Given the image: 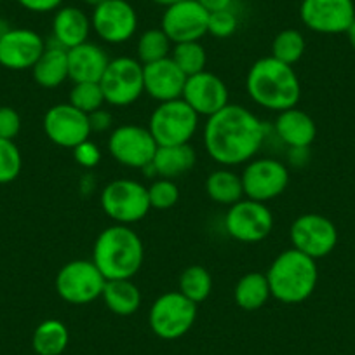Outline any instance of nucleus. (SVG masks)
Instances as JSON below:
<instances>
[{"mask_svg": "<svg viewBox=\"0 0 355 355\" xmlns=\"http://www.w3.org/2000/svg\"><path fill=\"white\" fill-rule=\"evenodd\" d=\"M206 193L213 202L221 206H232L244 197L241 174L234 173L230 167H220L213 171L206 180Z\"/></svg>", "mask_w": 355, "mask_h": 355, "instance_id": "cd10ccee", "label": "nucleus"}, {"mask_svg": "<svg viewBox=\"0 0 355 355\" xmlns=\"http://www.w3.org/2000/svg\"><path fill=\"white\" fill-rule=\"evenodd\" d=\"M150 207L157 211H167L180 200V189L176 182L169 178H159L148 187Z\"/></svg>", "mask_w": 355, "mask_h": 355, "instance_id": "c9c22d12", "label": "nucleus"}, {"mask_svg": "<svg viewBox=\"0 0 355 355\" xmlns=\"http://www.w3.org/2000/svg\"><path fill=\"white\" fill-rule=\"evenodd\" d=\"M185 82L187 75L171 60V56L155 63L143 64L145 93L159 103L182 98Z\"/></svg>", "mask_w": 355, "mask_h": 355, "instance_id": "aec40b11", "label": "nucleus"}, {"mask_svg": "<svg viewBox=\"0 0 355 355\" xmlns=\"http://www.w3.org/2000/svg\"><path fill=\"white\" fill-rule=\"evenodd\" d=\"M289 239L293 248L317 261L334 251L338 244V228L322 214L306 213L293 221Z\"/></svg>", "mask_w": 355, "mask_h": 355, "instance_id": "ddd939ff", "label": "nucleus"}, {"mask_svg": "<svg viewBox=\"0 0 355 355\" xmlns=\"http://www.w3.org/2000/svg\"><path fill=\"white\" fill-rule=\"evenodd\" d=\"M18 4L30 12L46 15V12H56L63 6V0H18Z\"/></svg>", "mask_w": 355, "mask_h": 355, "instance_id": "ea45409f", "label": "nucleus"}, {"mask_svg": "<svg viewBox=\"0 0 355 355\" xmlns=\"http://www.w3.org/2000/svg\"><path fill=\"white\" fill-rule=\"evenodd\" d=\"M0 2H2V0H0Z\"/></svg>", "mask_w": 355, "mask_h": 355, "instance_id": "49530a36", "label": "nucleus"}, {"mask_svg": "<svg viewBox=\"0 0 355 355\" xmlns=\"http://www.w3.org/2000/svg\"><path fill=\"white\" fill-rule=\"evenodd\" d=\"M44 132L54 145L71 148L91 139L89 115L77 110L70 103L51 107L44 115Z\"/></svg>", "mask_w": 355, "mask_h": 355, "instance_id": "dca6fc26", "label": "nucleus"}, {"mask_svg": "<svg viewBox=\"0 0 355 355\" xmlns=\"http://www.w3.org/2000/svg\"><path fill=\"white\" fill-rule=\"evenodd\" d=\"M171 46H173V42L164 33L162 28L145 30L138 37V44H136L138 61L141 64H148L164 60V58H169L171 49H173Z\"/></svg>", "mask_w": 355, "mask_h": 355, "instance_id": "7c9ffc66", "label": "nucleus"}, {"mask_svg": "<svg viewBox=\"0 0 355 355\" xmlns=\"http://www.w3.org/2000/svg\"><path fill=\"white\" fill-rule=\"evenodd\" d=\"M100 206L114 223L128 225L141 221L150 213L148 187L136 180L119 178L101 190Z\"/></svg>", "mask_w": 355, "mask_h": 355, "instance_id": "39448f33", "label": "nucleus"}, {"mask_svg": "<svg viewBox=\"0 0 355 355\" xmlns=\"http://www.w3.org/2000/svg\"><path fill=\"white\" fill-rule=\"evenodd\" d=\"M245 89L258 107L277 114L295 108L302 98V84L295 68L274 56L259 58L252 63L245 77Z\"/></svg>", "mask_w": 355, "mask_h": 355, "instance_id": "f03ea898", "label": "nucleus"}, {"mask_svg": "<svg viewBox=\"0 0 355 355\" xmlns=\"http://www.w3.org/2000/svg\"><path fill=\"white\" fill-rule=\"evenodd\" d=\"M275 132L289 148H309L317 138V125L306 112L295 107L277 115Z\"/></svg>", "mask_w": 355, "mask_h": 355, "instance_id": "5701e85b", "label": "nucleus"}, {"mask_svg": "<svg viewBox=\"0 0 355 355\" xmlns=\"http://www.w3.org/2000/svg\"><path fill=\"white\" fill-rule=\"evenodd\" d=\"M46 49V40L30 28H9L0 35V67L12 71L32 70Z\"/></svg>", "mask_w": 355, "mask_h": 355, "instance_id": "6ab92c4d", "label": "nucleus"}, {"mask_svg": "<svg viewBox=\"0 0 355 355\" xmlns=\"http://www.w3.org/2000/svg\"><path fill=\"white\" fill-rule=\"evenodd\" d=\"M207 12L225 11V9H234V0H197Z\"/></svg>", "mask_w": 355, "mask_h": 355, "instance_id": "79ce46f5", "label": "nucleus"}, {"mask_svg": "<svg viewBox=\"0 0 355 355\" xmlns=\"http://www.w3.org/2000/svg\"><path fill=\"white\" fill-rule=\"evenodd\" d=\"M305 37L300 30L296 28H288L282 30L275 35L274 42H272V54L275 60L282 61L286 64H295L298 63L300 60L305 54Z\"/></svg>", "mask_w": 355, "mask_h": 355, "instance_id": "2f4dec72", "label": "nucleus"}, {"mask_svg": "<svg viewBox=\"0 0 355 355\" xmlns=\"http://www.w3.org/2000/svg\"><path fill=\"white\" fill-rule=\"evenodd\" d=\"M23 157L18 145L12 139L0 138V185L12 183L19 176Z\"/></svg>", "mask_w": 355, "mask_h": 355, "instance_id": "f704fd0d", "label": "nucleus"}, {"mask_svg": "<svg viewBox=\"0 0 355 355\" xmlns=\"http://www.w3.org/2000/svg\"><path fill=\"white\" fill-rule=\"evenodd\" d=\"M143 259V241L128 225H110L94 241L93 261L107 281L132 279L141 268Z\"/></svg>", "mask_w": 355, "mask_h": 355, "instance_id": "7ed1b4c3", "label": "nucleus"}, {"mask_svg": "<svg viewBox=\"0 0 355 355\" xmlns=\"http://www.w3.org/2000/svg\"><path fill=\"white\" fill-rule=\"evenodd\" d=\"M21 131V117L11 107H0V138L12 139Z\"/></svg>", "mask_w": 355, "mask_h": 355, "instance_id": "58836bf2", "label": "nucleus"}, {"mask_svg": "<svg viewBox=\"0 0 355 355\" xmlns=\"http://www.w3.org/2000/svg\"><path fill=\"white\" fill-rule=\"evenodd\" d=\"M101 298H103L105 305L112 313L121 317L132 315L141 306V291L132 282V279L107 281Z\"/></svg>", "mask_w": 355, "mask_h": 355, "instance_id": "a878e982", "label": "nucleus"}, {"mask_svg": "<svg viewBox=\"0 0 355 355\" xmlns=\"http://www.w3.org/2000/svg\"><path fill=\"white\" fill-rule=\"evenodd\" d=\"M100 85L108 105L119 108L129 107L136 103L145 93L143 64L136 58L129 56L110 60Z\"/></svg>", "mask_w": 355, "mask_h": 355, "instance_id": "1a4fd4ad", "label": "nucleus"}, {"mask_svg": "<svg viewBox=\"0 0 355 355\" xmlns=\"http://www.w3.org/2000/svg\"><path fill=\"white\" fill-rule=\"evenodd\" d=\"M70 333L60 319H46L32 334V348L37 355H61L68 347Z\"/></svg>", "mask_w": 355, "mask_h": 355, "instance_id": "c85d7f7f", "label": "nucleus"}, {"mask_svg": "<svg viewBox=\"0 0 355 355\" xmlns=\"http://www.w3.org/2000/svg\"><path fill=\"white\" fill-rule=\"evenodd\" d=\"M153 4L162 6V8H169V6L178 4V2H183V0H152Z\"/></svg>", "mask_w": 355, "mask_h": 355, "instance_id": "c03bdc74", "label": "nucleus"}, {"mask_svg": "<svg viewBox=\"0 0 355 355\" xmlns=\"http://www.w3.org/2000/svg\"><path fill=\"white\" fill-rule=\"evenodd\" d=\"M178 291L193 303H202L213 293V277L209 270L202 265H190L180 275L178 281Z\"/></svg>", "mask_w": 355, "mask_h": 355, "instance_id": "c756f323", "label": "nucleus"}, {"mask_svg": "<svg viewBox=\"0 0 355 355\" xmlns=\"http://www.w3.org/2000/svg\"><path fill=\"white\" fill-rule=\"evenodd\" d=\"M68 103L89 115L103 108L107 101H105L100 82H78L70 89V101Z\"/></svg>", "mask_w": 355, "mask_h": 355, "instance_id": "72a5a7b5", "label": "nucleus"}, {"mask_svg": "<svg viewBox=\"0 0 355 355\" xmlns=\"http://www.w3.org/2000/svg\"><path fill=\"white\" fill-rule=\"evenodd\" d=\"M91 18L75 6H61L53 18V39L64 49L87 42L91 33Z\"/></svg>", "mask_w": 355, "mask_h": 355, "instance_id": "4be33fe9", "label": "nucleus"}, {"mask_svg": "<svg viewBox=\"0 0 355 355\" xmlns=\"http://www.w3.org/2000/svg\"><path fill=\"white\" fill-rule=\"evenodd\" d=\"M266 138V125L242 105L228 103L223 110L207 117L204 146L214 162L223 167L252 160Z\"/></svg>", "mask_w": 355, "mask_h": 355, "instance_id": "f257e3e1", "label": "nucleus"}, {"mask_svg": "<svg viewBox=\"0 0 355 355\" xmlns=\"http://www.w3.org/2000/svg\"><path fill=\"white\" fill-rule=\"evenodd\" d=\"M300 18L309 30L324 35L347 33L355 21L354 0H302Z\"/></svg>", "mask_w": 355, "mask_h": 355, "instance_id": "2eb2a0df", "label": "nucleus"}, {"mask_svg": "<svg viewBox=\"0 0 355 355\" xmlns=\"http://www.w3.org/2000/svg\"><path fill=\"white\" fill-rule=\"evenodd\" d=\"M182 100L199 117H211L228 105V87L223 78L204 70L187 77Z\"/></svg>", "mask_w": 355, "mask_h": 355, "instance_id": "a211bd4d", "label": "nucleus"}, {"mask_svg": "<svg viewBox=\"0 0 355 355\" xmlns=\"http://www.w3.org/2000/svg\"><path fill=\"white\" fill-rule=\"evenodd\" d=\"M197 320V303L180 291H167L152 303L148 324L157 338L166 341L183 338Z\"/></svg>", "mask_w": 355, "mask_h": 355, "instance_id": "423d86ee", "label": "nucleus"}, {"mask_svg": "<svg viewBox=\"0 0 355 355\" xmlns=\"http://www.w3.org/2000/svg\"><path fill=\"white\" fill-rule=\"evenodd\" d=\"M274 214L265 202L241 199L232 204L225 214V230L228 237L244 244L265 241L274 230Z\"/></svg>", "mask_w": 355, "mask_h": 355, "instance_id": "9d476101", "label": "nucleus"}, {"mask_svg": "<svg viewBox=\"0 0 355 355\" xmlns=\"http://www.w3.org/2000/svg\"><path fill=\"white\" fill-rule=\"evenodd\" d=\"M73 159L75 162L80 167H85V169H93L100 164L101 160V150L96 143H93L91 139L80 143L73 148Z\"/></svg>", "mask_w": 355, "mask_h": 355, "instance_id": "4c0bfd02", "label": "nucleus"}, {"mask_svg": "<svg viewBox=\"0 0 355 355\" xmlns=\"http://www.w3.org/2000/svg\"><path fill=\"white\" fill-rule=\"evenodd\" d=\"M110 58L98 44L84 42L68 49V80L78 82H100L107 70Z\"/></svg>", "mask_w": 355, "mask_h": 355, "instance_id": "412c9836", "label": "nucleus"}, {"mask_svg": "<svg viewBox=\"0 0 355 355\" xmlns=\"http://www.w3.org/2000/svg\"><path fill=\"white\" fill-rule=\"evenodd\" d=\"M91 26L107 44H124L138 30V15L128 0H105L93 9Z\"/></svg>", "mask_w": 355, "mask_h": 355, "instance_id": "4468645a", "label": "nucleus"}, {"mask_svg": "<svg viewBox=\"0 0 355 355\" xmlns=\"http://www.w3.org/2000/svg\"><path fill=\"white\" fill-rule=\"evenodd\" d=\"M171 60L180 67V70H182L187 77L200 73V71L206 70V47L200 44V40H197V42L174 44V47L171 49Z\"/></svg>", "mask_w": 355, "mask_h": 355, "instance_id": "473e14b6", "label": "nucleus"}, {"mask_svg": "<svg viewBox=\"0 0 355 355\" xmlns=\"http://www.w3.org/2000/svg\"><path fill=\"white\" fill-rule=\"evenodd\" d=\"M33 80L44 89H56L68 80V51L53 40L32 68Z\"/></svg>", "mask_w": 355, "mask_h": 355, "instance_id": "b1692460", "label": "nucleus"}, {"mask_svg": "<svg viewBox=\"0 0 355 355\" xmlns=\"http://www.w3.org/2000/svg\"><path fill=\"white\" fill-rule=\"evenodd\" d=\"M347 37H348V42H350L352 49L355 51V21L352 23V25H350V28L347 30Z\"/></svg>", "mask_w": 355, "mask_h": 355, "instance_id": "37998d69", "label": "nucleus"}, {"mask_svg": "<svg viewBox=\"0 0 355 355\" xmlns=\"http://www.w3.org/2000/svg\"><path fill=\"white\" fill-rule=\"evenodd\" d=\"M114 124V117L108 110L100 108V110L89 114V125H91V132H107L112 129Z\"/></svg>", "mask_w": 355, "mask_h": 355, "instance_id": "a19ab883", "label": "nucleus"}, {"mask_svg": "<svg viewBox=\"0 0 355 355\" xmlns=\"http://www.w3.org/2000/svg\"><path fill=\"white\" fill-rule=\"evenodd\" d=\"M157 141L148 128L136 124H122L108 136V152L112 159L129 169H143L155 157Z\"/></svg>", "mask_w": 355, "mask_h": 355, "instance_id": "9b49d317", "label": "nucleus"}, {"mask_svg": "<svg viewBox=\"0 0 355 355\" xmlns=\"http://www.w3.org/2000/svg\"><path fill=\"white\" fill-rule=\"evenodd\" d=\"M239 18L234 9H225V11L209 12V21H207V33L216 39H228L237 32Z\"/></svg>", "mask_w": 355, "mask_h": 355, "instance_id": "e433bc0d", "label": "nucleus"}, {"mask_svg": "<svg viewBox=\"0 0 355 355\" xmlns=\"http://www.w3.org/2000/svg\"><path fill=\"white\" fill-rule=\"evenodd\" d=\"M82 2H84V4H87V6H91V8H96V6H100L101 2H105V0H82Z\"/></svg>", "mask_w": 355, "mask_h": 355, "instance_id": "a18cd8bd", "label": "nucleus"}, {"mask_svg": "<svg viewBox=\"0 0 355 355\" xmlns=\"http://www.w3.org/2000/svg\"><path fill=\"white\" fill-rule=\"evenodd\" d=\"M199 115L182 98L159 103L152 112L148 131L159 146L187 145L199 129Z\"/></svg>", "mask_w": 355, "mask_h": 355, "instance_id": "0eeeda50", "label": "nucleus"}, {"mask_svg": "<svg viewBox=\"0 0 355 355\" xmlns=\"http://www.w3.org/2000/svg\"><path fill=\"white\" fill-rule=\"evenodd\" d=\"M107 279L93 259H71L56 275V291L70 305H89L101 298Z\"/></svg>", "mask_w": 355, "mask_h": 355, "instance_id": "6e6552de", "label": "nucleus"}, {"mask_svg": "<svg viewBox=\"0 0 355 355\" xmlns=\"http://www.w3.org/2000/svg\"><path fill=\"white\" fill-rule=\"evenodd\" d=\"M196 162V150H193V146H190V143H187V145L159 146L152 160V167L157 178L174 180V178L183 176L190 169H193Z\"/></svg>", "mask_w": 355, "mask_h": 355, "instance_id": "393cba45", "label": "nucleus"}, {"mask_svg": "<svg viewBox=\"0 0 355 355\" xmlns=\"http://www.w3.org/2000/svg\"><path fill=\"white\" fill-rule=\"evenodd\" d=\"M270 295L284 305H298L313 295L319 282L317 261L298 249L282 251L266 270Z\"/></svg>", "mask_w": 355, "mask_h": 355, "instance_id": "20e7f679", "label": "nucleus"}, {"mask_svg": "<svg viewBox=\"0 0 355 355\" xmlns=\"http://www.w3.org/2000/svg\"><path fill=\"white\" fill-rule=\"evenodd\" d=\"M207 21L209 12L197 0H183L166 8L160 28L173 44L197 42L207 35Z\"/></svg>", "mask_w": 355, "mask_h": 355, "instance_id": "f3484780", "label": "nucleus"}, {"mask_svg": "<svg viewBox=\"0 0 355 355\" xmlns=\"http://www.w3.org/2000/svg\"><path fill=\"white\" fill-rule=\"evenodd\" d=\"M270 295V286L266 275L261 272H248L237 281L234 288V300L239 309L245 312H254L266 305Z\"/></svg>", "mask_w": 355, "mask_h": 355, "instance_id": "bb28decb", "label": "nucleus"}, {"mask_svg": "<svg viewBox=\"0 0 355 355\" xmlns=\"http://www.w3.org/2000/svg\"><path fill=\"white\" fill-rule=\"evenodd\" d=\"M241 178L245 199L268 202L286 192L289 185V169L281 160L263 157L249 160Z\"/></svg>", "mask_w": 355, "mask_h": 355, "instance_id": "f8f14e48", "label": "nucleus"}]
</instances>
